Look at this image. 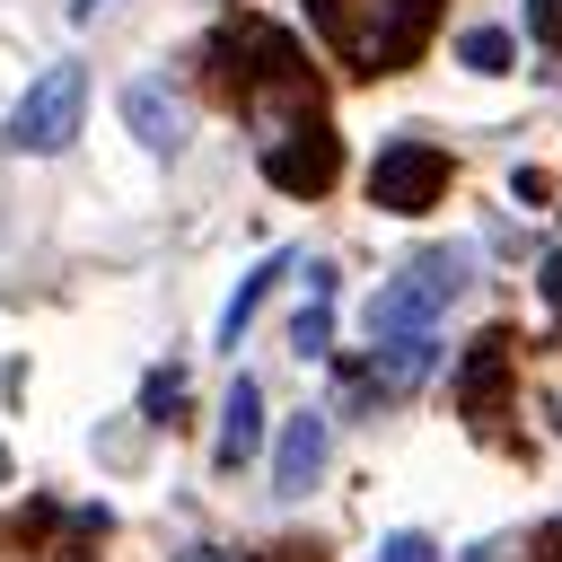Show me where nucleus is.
<instances>
[{"label":"nucleus","mask_w":562,"mask_h":562,"mask_svg":"<svg viewBox=\"0 0 562 562\" xmlns=\"http://www.w3.org/2000/svg\"><path fill=\"white\" fill-rule=\"evenodd\" d=\"M307 26H316V44H325L342 70L386 79V70H404V61L430 44L439 0H307Z\"/></svg>","instance_id":"1"},{"label":"nucleus","mask_w":562,"mask_h":562,"mask_svg":"<svg viewBox=\"0 0 562 562\" xmlns=\"http://www.w3.org/2000/svg\"><path fill=\"white\" fill-rule=\"evenodd\" d=\"M457 290H465V255H422V263H404V281H386V290L369 299V342H386V334H430Z\"/></svg>","instance_id":"2"},{"label":"nucleus","mask_w":562,"mask_h":562,"mask_svg":"<svg viewBox=\"0 0 562 562\" xmlns=\"http://www.w3.org/2000/svg\"><path fill=\"white\" fill-rule=\"evenodd\" d=\"M79 105H88V79H79V61H53V70H44V79H26V97L9 105V149H35V158L70 149V132H79Z\"/></svg>","instance_id":"3"},{"label":"nucleus","mask_w":562,"mask_h":562,"mask_svg":"<svg viewBox=\"0 0 562 562\" xmlns=\"http://www.w3.org/2000/svg\"><path fill=\"white\" fill-rule=\"evenodd\" d=\"M439 193H448V149H439V140H386V149L369 158V202H378V211H404V220H413V211H430Z\"/></svg>","instance_id":"4"},{"label":"nucleus","mask_w":562,"mask_h":562,"mask_svg":"<svg viewBox=\"0 0 562 562\" xmlns=\"http://www.w3.org/2000/svg\"><path fill=\"white\" fill-rule=\"evenodd\" d=\"M334 167H342V149H334V132H325V114L307 105V114H290L281 132H263V176L281 184V193H325L334 184Z\"/></svg>","instance_id":"5"},{"label":"nucleus","mask_w":562,"mask_h":562,"mask_svg":"<svg viewBox=\"0 0 562 562\" xmlns=\"http://www.w3.org/2000/svg\"><path fill=\"white\" fill-rule=\"evenodd\" d=\"M123 123H132V140H140V149H158V158H176V149H184V105H176V88H167V79H132V88H123Z\"/></svg>","instance_id":"6"},{"label":"nucleus","mask_w":562,"mask_h":562,"mask_svg":"<svg viewBox=\"0 0 562 562\" xmlns=\"http://www.w3.org/2000/svg\"><path fill=\"white\" fill-rule=\"evenodd\" d=\"M325 448H334V422L325 413H290V430L272 439V492H307L325 474Z\"/></svg>","instance_id":"7"},{"label":"nucleus","mask_w":562,"mask_h":562,"mask_svg":"<svg viewBox=\"0 0 562 562\" xmlns=\"http://www.w3.org/2000/svg\"><path fill=\"white\" fill-rule=\"evenodd\" d=\"M255 448H263V395H255V378H237L228 404H220V465L237 474Z\"/></svg>","instance_id":"8"},{"label":"nucleus","mask_w":562,"mask_h":562,"mask_svg":"<svg viewBox=\"0 0 562 562\" xmlns=\"http://www.w3.org/2000/svg\"><path fill=\"white\" fill-rule=\"evenodd\" d=\"M281 272H290V255H272V263H255V272H246V281H237V299H228V307H220V342H228V351H237V334H246V325H255V307H263V299H272V281H281Z\"/></svg>","instance_id":"9"},{"label":"nucleus","mask_w":562,"mask_h":562,"mask_svg":"<svg viewBox=\"0 0 562 562\" xmlns=\"http://www.w3.org/2000/svg\"><path fill=\"white\" fill-rule=\"evenodd\" d=\"M457 53H465V70H483V79H492V70H509V35H501V26H474Z\"/></svg>","instance_id":"10"},{"label":"nucleus","mask_w":562,"mask_h":562,"mask_svg":"<svg viewBox=\"0 0 562 562\" xmlns=\"http://www.w3.org/2000/svg\"><path fill=\"white\" fill-rule=\"evenodd\" d=\"M527 35H536L544 53H562V0H527Z\"/></svg>","instance_id":"11"},{"label":"nucleus","mask_w":562,"mask_h":562,"mask_svg":"<svg viewBox=\"0 0 562 562\" xmlns=\"http://www.w3.org/2000/svg\"><path fill=\"white\" fill-rule=\"evenodd\" d=\"M378 562H439V544L404 527V536H386V544H378Z\"/></svg>","instance_id":"12"},{"label":"nucleus","mask_w":562,"mask_h":562,"mask_svg":"<svg viewBox=\"0 0 562 562\" xmlns=\"http://www.w3.org/2000/svg\"><path fill=\"white\" fill-rule=\"evenodd\" d=\"M97 9H105V0H70V18H97Z\"/></svg>","instance_id":"13"},{"label":"nucleus","mask_w":562,"mask_h":562,"mask_svg":"<svg viewBox=\"0 0 562 562\" xmlns=\"http://www.w3.org/2000/svg\"><path fill=\"white\" fill-rule=\"evenodd\" d=\"M544 562H562V553H544Z\"/></svg>","instance_id":"14"}]
</instances>
